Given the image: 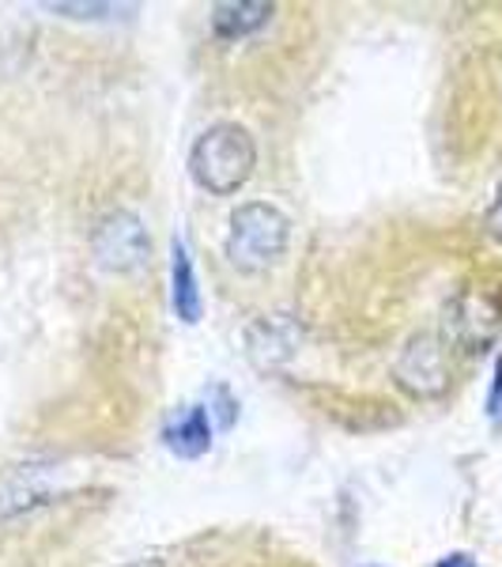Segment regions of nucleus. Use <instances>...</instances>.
I'll return each instance as SVG.
<instances>
[{
	"label": "nucleus",
	"mask_w": 502,
	"mask_h": 567,
	"mask_svg": "<svg viewBox=\"0 0 502 567\" xmlns=\"http://www.w3.org/2000/svg\"><path fill=\"white\" fill-rule=\"evenodd\" d=\"M163 443H167V451L178 454V458H200V454H208V446H212V413L200 405L181 409V413L163 427Z\"/></svg>",
	"instance_id": "obj_7"
},
{
	"label": "nucleus",
	"mask_w": 502,
	"mask_h": 567,
	"mask_svg": "<svg viewBox=\"0 0 502 567\" xmlns=\"http://www.w3.org/2000/svg\"><path fill=\"white\" fill-rule=\"evenodd\" d=\"M299 341L303 333L287 315H264L245 329V355L258 371H276L299 352Z\"/></svg>",
	"instance_id": "obj_6"
},
{
	"label": "nucleus",
	"mask_w": 502,
	"mask_h": 567,
	"mask_svg": "<svg viewBox=\"0 0 502 567\" xmlns=\"http://www.w3.org/2000/svg\"><path fill=\"white\" fill-rule=\"evenodd\" d=\"M438 567H477V564H472V556L453 553V556H446V560H438Z\"/></svg>",
	"instance_id": "obj_13"
},
{
	"label": "nucleus",
	"mask_w": 502,
	"mask_h": 567,
	"mask_svg": "<svg viewBox=\"0 0 502 567\" xmlns=\"http://www.w3.org/2000/svg\"><path fill=\"white\" fill-rule=\"evenodd\" d=\"M258 167V144L239 122H216L197 136L189 152V175L200 189L216 197H231L250 182Z\"/></svg>",
	"instance_id": "obj_1"
},
{
	"label": "nucleus",
	"mask_w": 502,
	"mask_h": 567,
	"mask_svg": "<svg viewBox=\"0 0 502 567\" xmlns=\"http://www.w3.org/2000/svg\"><path fill=\"white\" fill-rule=\"evenodd\" d=\"M91 254L103 265L106 272H136L144 269L151 258V239L144 219L129 213V208H117L106 213L91 231Z\"/></svg>",
	"instance_id": "obj_3"
},
{
	"label": "nucleus",
	"mask_w": 502,
	"mask_h": 567,
	"mask_svg": "<svg viewBox=\"0 0 502 567\" xmlns=\"http://www.w3.org/2000/svg\"><path fill=\"white\" fill-rule=\"evenodd\" d=\"M450 326H453V337H458L464 349L483 352L502 333L499 296H491V291H483V288H469L464 296H458V303H453Z\"/></svg>",
	"instance_id": "obj_5"
},
{
	"label": "nucleus",
	"mask_w": 502,
	"mask_h": 567,
	"mask_svg": "<svg viewBox=\"0 0 502 567\" xmlns=\"http://www.w3.org/2000/svg\"><path fill=\"white\" fill-rule=\"evenodd\" d=\"M53 12H76V20H95V12H117L114 4H50Z\"/></svg>",
	"instance_id": "obj_10"
},
{
	"label": "nucleus",
	"mask_w": 502,
	"mask_h": 567,
	"mask_svg": "<svg viewBox=\"0 0 502 567\" xmlns=\"http://www.w3.org/2000/svg\"><path fill=\"white\" fill-rule=\"evenodd\" d=\"M287 235H291V224L276 205L250 200V205L234 208V216H231L227 258L239 265L242 272H261L287 250Z\"/></svg>",
	"instance_id": "obj_2"
},
{
	"label": "nucleus",
	"mask_w": 502,
	"mask_h": 567,
	"mask_svg": "<svg viewBox=\"0 0 502 567\" xmlns=\"http://www.w3.org/2000/svg\"><path fill=\"white\" fill-rule=\"evenodd\" d=\"M502 405V355H499V368H495V393H491V413H499Z\"/></svg>",
	"instance_id": "obj_12"
},
{
	"label": "nucleus",
	"mask_w": 502,
	"mask_h": 567,
	"mask_svg": "<svg viewBox=\"0 0 502 567\" xmlns=\"http://www.w3.org/2000/svg\"><path fill=\"white\" fill-rule=\"evenodd\" d=\"M397 386L408 390L412 398H442L450 390V360L435 333H416L412 341L400 349L397 363Z\"/></svg>",
	"instance_id": "obj_4"
},
{
	"label": "nucleus",
	"mask_w": 502,
	"mask_h": 567,
	"mask_svg": "<svg viewBox=\"0 0 502 567\" xmlns=\"http://www.w3.org/2000/svg\"><path fill=\"white\" fill-rule=\"evenodd\" d=\"M272 16V4H261V0H242V4H216L212 8V31L219 39L234 42L245 39V34L261 31Z\"/></svg>",
	"instance_id": "obj_9"
},
{
	"label": "nucleus",
	"mask_w": 502,
	"mask_h": 567,
	"mask_svg": "<svg viewBox=\"0 0 502 567\" xmlns=\"http://www.w3.org/2000/svg\"><path fill=\"white\" fill-rule=\"evenodd\" d=\"M488 227H491V235L502 243V186H499V194H495V205H491V213H488Z\"/></svg>",
	"instance_id": "obj_11"
},
{
	"label": "nucleus",
	"mask_w": 502,
	"mask_h": 567,
	"mask_svg": "<svg viewBox=\"0 0 502 567\" xmlns=\"http://www.w3.org/2000/svg\"><path fill=\"white\" fill-rule=\"evenodd\" d=\"M170 303H175V315L186 326H194L200 318V288H197L194 258H189L181 239L170 243Z\"/></svg>",
	"instance_id": "obj_8"
}]
</instances>
